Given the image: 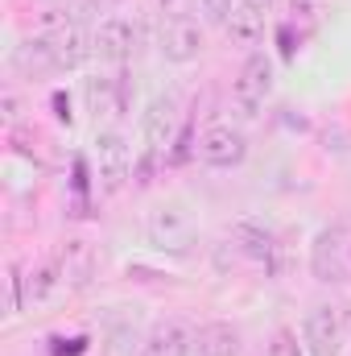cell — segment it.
I'll use <instances>...</instances> for the list:
<instances>
[{"label": "cell", "instance_id": "obj_1", "mask_svg": "<svg viewBox=\"0 0 351 356\" xmlns=\"http://www.w3.org/2000/svg\"><path fill=\"white\" fill-rule=\"evenodd\" d=\"M145 232H149V245H153V249L182 257V253H190V245H194V216H190L186 203L166 199V203H157V207L145 216Z\"/></svg>", "mask_w": 351, "mask_h": 356}, {"label": "cell", "instance_id": "obj_2", "mask_svg": "<svg viewBox=\"0 0 351 356\" xmlns=\"http://www.w3.org/2000/svg\"><path fill=\"white\" fill-rule=\"evenodd\" d=\"M302 344L310 356H343L348 348V319L331 302H314L302 319Z\"/></svg>", "mask_w": 351, "mask_h": 356}, {"label": "cell", "instance_id": "obj_3", "mask_svg": "<svg viewBox=\"0 0 351 356\" xmlns=\"http://www.w3.org/2000/svg\"><path fill=\"white\" fill-rule=\"evenodd\" d=\"M46 46H50V54H54V67L58 71H75V67H83L91 54V38L79 29V21H71V17H46L42 21V33H37Z\"/></svg>", "mask_w": 351, "mask_h": 356}, {"label": "cell", "instance_id": "obj_4", "mask_svg": "<svg viewBox=\"0 0 351 356\" xmlns=\"http://www.w3.org/2000/svg\"><path fill=\"white\" fill-rule=\"evenodd\" d=\"M348 232L343 224H331V228H318L314 241H310V273L318 282H343L348 277Z\"/></svg>", "mask_w": 351, "mask_h": 356}, {"label": "cell", "instance_id": "obj_5", "mask_svg": "<svg viewBox=\"0 0 351 356\" xmlns=\"http://www.w3.org/2000/svg\"><path fill=\"white\" fill-rule=\"evenodd\" d=\"M232 95H236V108H240L244 116H257L264 108V99L273 95V58H268L264 50H252V54L244 58Z\"/></svg>", "mask_w": 351, "mask_h": 356}, {"label": "cell", "instance_id": "obj_6", "mask_svg": "<svg viewBox=\"0 0 351 356\" xmlns=\"http://www.w3.org/2000/svg\"><path fill=\"white\" fill-rule=\"evenodd\" d=\"M207 38H203V25L194 17H162V29H157V50L166 63L186 67L203 54Z\"/></svg>", "mask_w": 351, "mask_h": 356}, {"label": "cell", "instance_id": "obj_7", "mask_svg": "<svg viewBox=\"0 0 351 356\" xmlns=\"http://www.w3.org/2000/svg\"><path fill=\"white\" fill-rule=\"evenodd\" d=\"M178 120H182V104H178V95H170V91H162V95H153L145 104V112H141V137H145L149 154H166L174 145Z\"/></svg>", "mask_w": 351, "mask_h": 356}, {"label": "cell", "instance_id": "obj_8", "mask_svg": "<svg viewBox=\"0 0 351 356\" xmlns=\"http://www.w3.org/2000/svg\"><path fill=\"white\" fill-rule=\"evenodd\" d=\"M194 154H198V162H207L215 170H232V166H240L248 158V137L240 129H232V124H211L198 137Z\"/></svg>", "mask_w": 351, "mask_h": 356}, {"label": "cell", "instance_id": "obj_9", "mask_svg": "<svg viewBox=\"0 0 351 356\" xmlns=\"http://www.w3.org/2000/svg\"><path fill=\"white\" fill-rule=\"evenodd\" d=\"M128 170H132V158H128V145L120 133L103 129L95 133V178L108 195H116L124 182H128Z\"/></svg>", "mask_w": 351, "mask_h": 356}, {"label": "cell", "instance_id": "obj_10", "mask_svg": "<svg viewBox=\"0 0 351 356\" xmlns=\"http://www.w3.org/2000/svg\"><path fill=\"white\" fill-rule=\"evenodd\" d=\"M132 50H137V25L128 17H108L95 25L91 54L99 63H124V58H132Z\"/></svg>", "mask_w": 351, "mask_h": 356}, {"label": "cell", "instance_id": "obj_11", "mask_svg": "<svg viewBox=\"0 0 351 356\" xmlns=\"http://www.w3.org/2000/svg\"><path fill=\"white\" fill-rule=\"evenodd\" d=\"M95 269H99V257H95V249H91L87 241H67V245H62V253H58V273H62V286H67V290L91 286Z\"/></svg>", "mask_w": 351, "mask_h": 356}, {"label": "cell", "instance_id": "obj_12", "mask_svg": "<svg viewBox=\"0 0 351 356\" xmlns=\"http://www.w3.org/2000/svg\"><path fill=\"white\" fill-rule=\"evenodd\" d=\"M145 356H190L194 353V332L182 319H166L145 336Z\"/></svg>", "mask_w": 351, "mask_h": 356}, {"label": "cell", "instance_id": "obj_13", "mask_svg": "<svg viewBox=\"0 0 351 356\" xmlns=\"http://www.w3.org/2000/svg\"><path fill=\"white\" fill-rule=\"evenodd\" d=\"M223 29H228V38H232L236 46H248V50H252V46H261V42H264V8L248 4V0H240Z\"/></svg>", "mask_w": 351, "mask_h": 356}, {"label": "cell", "instance_id": "obj_14", "mask_svg": "<svg viewBox=\"0 0 351 356\" xmlns=\"http://www.w3.org/2000/svg\"><path fill=\"white\" fill-rule=\"evenodd\" d=\"M194 353L198 356H240V332L232 323H207L194 332Z\"/></svg>", "mask_w": 351, "mask_h": 356}, {"label": "cell", "instance_id": "obj_15", "mask_svg": "<svg viewBox=\"0 0 351 356\" xmlns=\"http://www.w3.org/2000/svg\"><path fill=\"white\" fill-rule=\"evenodd\" d=\"M83 95H87V108L95 112V116H116V112L124 108L120 83H116V79H108V75H95V79H87Z\"/></svg>", "mask_w": 351, "mask_h": 356}, {"label": "cell", "instance_id": "obj_16", "mask_svg": "<svg viewBox=\"0 0 351 356\" xmlns=\"http://www.w3.org/2000/svg\"><path fill=\"white\" fill-rule=\"evenodd\" d=\"M12 63H17V71H25V75L58 71V67H54V54H50V46H46L42 38H25V42L12 50Z\"/></svg>", "mask_w": 351, "mask_h": 356}, {"label": "cell", "instance_id": "obj_17", "mask_svg": "<svg viewBox=\"0 0 351 356\" xmlns=\"http://www.w3.org/2000/svg\"><path fill=\"white\" fill-rule=\"evenodd\" d=\"M58 286H62L58 261H46V266H37L29 277H25V298H29V302H46Z\"/></svg>", "mask_w": 351, "mask_h": 356}, {"label": "cell", "instance_id": "obj_18", "mask_svg": "<svg viewBox=\"0 0 351 356\" xmlns=\"http://www.w3.org/2000/svg\"><path fill=\"white\" fill-rule=\"evenodd\" d=\"M137 348H145V344L137 340V327H132V323H120V327H112V332H108L103 356H132Z\"/></svg>", "mask_w": 351, "mask_h": 356}, {"label": "cell", "instance_id": "obj_19", "mask_svg": "<svg viewBox=\"0 0 351 356\" xmlns=\"http://www.w3.org/2000/svg\"><path fill=\"white\" fill-rule=\"evenodd\" d=\"M240 0H198V13L211 21V25H228V17L236 13Z\"/></svg>", "mask_w": 351, "mask_h": 356}, {"label": "cell", "instance_id": "obj_20", "mask_svg": "<svg viewBox=\"0 0 351 356\" xmlns=\"http://www.w3.org/2000/svg\"><path fill=\"white\" fill-rule=\"evenodd\" d=\"M268 356H302L298 336H293L289 327H277V332H273V344H268Z\"/></svg>", "mask_w": 351, "mask_h": 356}, {"label": "cell", "instance_id": "obj_21", "mask_svg": "<svg viewBox=\"0 0 351 356\" xmlns=\"http://www.w3.org/2000/svg\"><path fill=\"white\" fill-rule=\"evenodd\" d=\"M318 17H323V0H293V21L314 25Z\"/></svg>", "mask_w": 351, "mask_h": 356}, {"label": "cell", "instance_id": "obj_22", "mask_svg": "<svg viewBox=\"0 0 351 356\" xmlns=\"http://www.w3.org/2000/svg\"><path fill=\"white\" fill-rule=\"evenodd\" d=\"M21 273H17V266L8 269V311H21Z\"/></svg>", "mask_w": 351, "mask_h": 356}, {"label": "cell", "instance_id": "obj_23", "mask_svg": "<svg viewBox=\"0 0 351 356\" xmlns=\"http://www.w3.org/2000/svg\"><path fill=\"white\" fill-rule=\"evenodd\" d=\"M190 4H198V0H162V13L166 17H190Z\"/></svg>", "mask_w": 351, "mask_h": 356}, {"label": "cell", "instance_id": "obj_24", "mask_svg": "<svg viewBox=\"0 0 351 356\" xmlns=\"http://www.w3.org/2000/svg\"><path fill=\"white\" fill-rule=\"evenodd\" d=\"M21 112H17V95H4V120H17Z\"/></svg>", "mask_w": 351, "mask_h": 356}, {"label": "cell", "instance_id": "obj_25", "mask_svg": "<svg viewBox=\"0 0 351 356\" xmlns=\"http://www.w3.org/2000/svg\"><path fill=\"white\" fill-rule=\"evenodd\" d=\"M248 4H257V8H264V13H268V4H273V0H248Z\"/></svg>", "mask_w": 351, "mask_h": 356}, {"label": "cell", "instance_id": "obj_26", "mask_svg": "<svg viewBox=\"0 0 351 356\" xmlns=\"http://www.w3.org/2000/svg\"><path fill=\"white\" fill-rule=\"evenodd\" d=\"M348 261H351V245H348Z\"/></svg>", "mask_w": 351, "mask_h": 356}]
</instances>
